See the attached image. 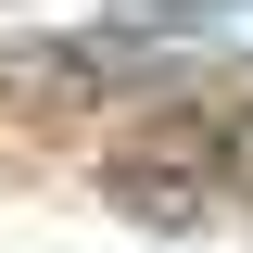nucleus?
<instances>
[{
  "mask_svg": "<svg viewBox=\"0 0 253 253\" xmlns=\"http://www.w3.org/2000/svg\"><path fill=\"white\" fill-rule=\"evenodd\" d=\"M101 190H114L126 215H152V228H203V190H165V165H152V152L101 165Z\"/></svg>",
  "mask_w": 253,
  "mask_h": 253,
  "instance_id": "nucleus-1",
  "label": "nucleus"
}]
</instances>
